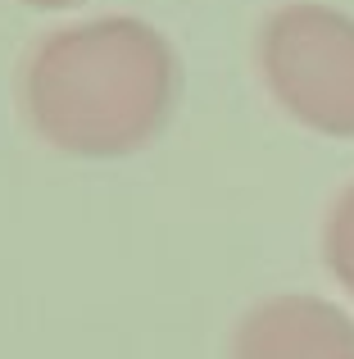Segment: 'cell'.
I'll list each match as a JSON object with an SVG mask.
<instances>
[{
	"label": "cell",
	"instance_id": "3",
	"mask_svg": "<svg viewBox=\"0 0 354 359\" xmlns=\"http://www.w3.org/2000/svg\"><path fill=\"white\" fill-rule=\"evenodd\" d=\"M227 359H354V318L304 291H282L241 314Z\"/></svg>",
	"mask_w": 354,
	"mask_h": 359
},
{
	"label": "cell",
	"instance_id": "4",
	"mask_svg": "<svg viewBox=\"0 0 354 359\" xmlns=\"http://www.w3.org/2000/svg\"><path fill=\"white\" fill-rule=\"evenodd\" d=\"M323 259L337 273V282L354 296V182L332 201L323 223Z\"/></svg>",
	"mask_w": 354,
	"mask_h": 359
},
{
	"label": "cell",
	"instance_id": "2",
	"mask_svg": "<svg viewBox=\"0 0 354 359\" xmlns=\"http://www.w3.org/2000/svg\"><path fill=\"white\" fill-rule=\"evenodd\" d=\"M255 64L268 96L300 128L354 137V18L318 0L277 5L259 23Z\"/></svg>",
	"mask_w": 354,
	"mask_h": 359
},
{
	"label": "cell",
	"instance_id": "5",
	"mask_svg": "<svg viewBox=\"0 0 354 359\" xmlns=\"http://www.w3.org/2000/svg\"><path fill=\"white\" fill-rule=\"evenodd\" d=\"M18 5H32V9H64V5H82V0H18Z\"/></svg>",
	"mask_w": 354,
	"mask_h": 359
},
{
	"label": "cell",
	"instance_id": "1",
	"mask_svg": "<svg viewBox=\"0 0 354 359\" xmlns=\"http://www.w3.org/2000/svg\"><path fill=\"white\" fill-rule=\"evenodd\" d=\"M182 64L136 14H96L41 32L18 60L14 100L41 146L69 159H123L173 118Z\"/></svg>",
	"mask_w": 354,
	"mask_h": 359
}]
</instances>
